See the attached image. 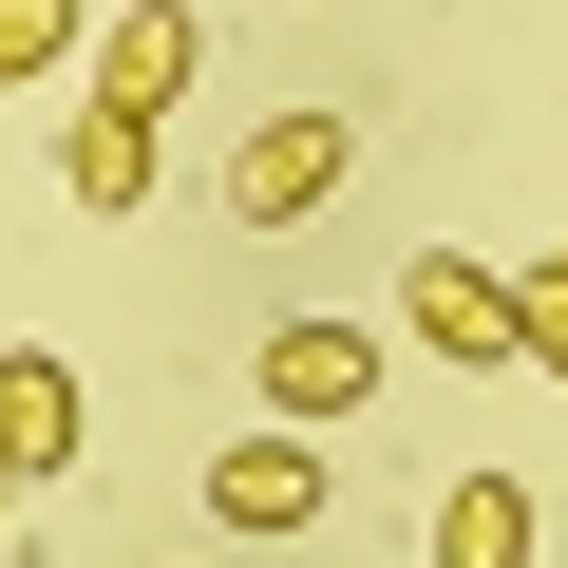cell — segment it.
Wrapping results in <instances>:
<instances>
[{"label":"cell","instance_id":"1","mask_svg":"<svg viewBox=\"0 0 568 568\" xmlns=\"http://www.w3.org/2000/svg\"><path fill=\"white\" fill-rule=\"evenodd\" d=\"M398 342H436V361H530V304H511L493 265L417 246V265H398Z\"/></svg>","mask_w":568,"mask_h":568},{"label":"cell","instance_id":"2","mask_svg":"<svg viewBox=\"0 0 568 568\" xmlns=\"http://www.w3.org/2000/svg\"><path fill=\"white\" fill-rule=\"evenodd\" d=\"M209 511H227L246 549H284V530H323V436H304V417H265V436H227V455H209Z\"/></svg>","mask_w":568,"mask_h":568},{"label":"cell","instance_id":"3","mask_svg":"<svg viewBox=\"0 0 568 568\" xmlns=\"http://www.w3.org/2000/svg\"><path fill=\"white\" fill-rule=\"evenodd\" d=\"M246 379H265V417H304V436H323V417H361V398H379V342H361V323H265V342H246Z\"/></svg>","mask_w":568,"mask_h":568},{"label":"cell","instance_id":"4","mask_svg":"<svg viewBox=\"0 0 568 568\" xmlns=\"http://www.w3.org/2000/svg\"><path fill=\"white\" fill-rule=\"evenodd\" d=\"M227 209H246V227H304V209H342V114H265V133L227 152Z\"/></svg>","mask_w":568,"mask_h":568},{"label":"cell","instance_id":"5","mask_svg":"<svg viewBox=\"0 0 568 568\" xmlns=\"http://www.w3.org/2000/svg\"><path fill=\"white\" fill-rule=\"evenodd\" d=\"M77 58H95V95H114V114H171V95L209 77V20H190V0H133V20H95Z\"/></svg>","mask_w":568,"mask_h":568},{"label":"cell","instance_id":"6","mask_svg":"<svg viewBox=\"0 0 568 568\" xmlns=\"http://www.w3.org/2000/svg\"><path fill=\"white\" fill-rule=\"evenodd\" d=\"M0 474H20V493L77 474V361L58 342H0Z\"/></svg>","mask_w":568,"mask_h":568},{"label":"cell","instance_id":"7","mask_svg":"<svg viewBox=\"0 0 568 568\" xmlns=\"http://www.w3.org/2000/svg\"><path fill=\"white\" fill-rule=\"evenodd\" d=\"M436 568H530V474H436Z\"/></svg>","mask_w":568,"mask_h":568},{"label":"cell","instance_id":"8","mask_svg":"<svg viewBox=\"0 0 568 568\" xmlns=\"http://www.w3.org/2000/svg\"><path fill=\"white\" fill-rule=\"evenodd\" d=\"M58 190H77V209H152V114L77 95V152H58Z\"/></svg>","mask_w":568,"mask_h":568},{"label":"cell","instance_id":"9","mask_svg":"<svg viewBox=\"0 0 568 568\" xmlns=\"http://www.w3.org/2000/svg\"><path fill=\"white\" fill-rule=\"evenodd\" d=\"M77 39H95V20H77V0H0V95H39V77H58Z\"/></svg>","mask_w":568,"mask_h":568},{"label":"cell","instance_id":"10","mask_svg":"<svg viewBox=\"0 0 568 568\" xmlns=\"http://www.w3.org/2000/svg\"><path fill=\"white\" fill-rule=\"evenodd\" d=\"M511 304H530V361H549V379H568V246H549V265H530V284H511Z\"/></svg>","mask_w":568,"mask_h":568},{"label":"cell","instance_id":"11","mask_svg":"<svg viewBox=\"0 0 568 568\" xmlns=\"http://www.w3.org/2000/svg\"><path fill=\"white\" fill-rule=\"evenodd\" d=\"M0 493H20V474H0Z\"/></svg>","mask_w":568,"mask_h":568}]
</instances>
